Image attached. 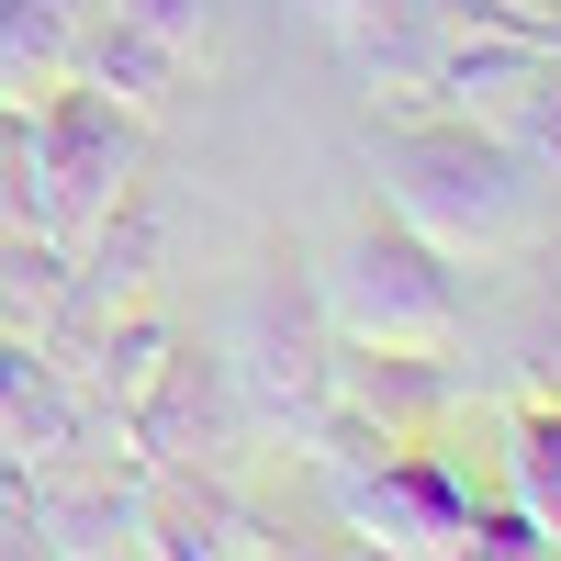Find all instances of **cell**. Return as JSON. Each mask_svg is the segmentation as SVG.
Segmentation results:
<instances>
[{
  "instance_id": "cell-1",
  "label": "cell",
  "mask_w": 561,
  "mask_h": 561,
  "mask_svg": "<svg viewBox=\"0 0 561 561\" xmlns=\"http://www.w3.org/2000/svg\"><path fill=\"white\" fill-rule=\"evenodd\" d=\"M382 180H393V214L449 259L460 248H505L528 225V158L505 147V124H472V113L404 124L382 147Z\"/></svg>"
},
{
  "instance_id": "cell-2",
  "label": "cell",
  "mask_w": 561,
  "mask_h": 561,
  "mask_svg": "<svg viewBox=\"0 0 561 561\" xmlns=\"http://www.w3.org/2000/svg\"><path fill=\"white\" fill-rule=\"evenodd\" d=\"M34 135V203H45V248H90L102 214L135 192L147 169V113L113 102L102 79H57L45 102H23Z\"/></svg>"
},
{
  "instance_id": "cell-3",
  "label": "cell",
  "mask_w": 561,
  "mask_h": 561,
  "mask_svg": "<svg viewBox=\"0 0 561 561\" xmlns=\"http://www.w3.org/2000/svg\"><path fill=\"white\" fill-rule=\"evenodd\" d=\"M325 325L359 337V348H427V359H449L460 348V270H449V248H427L404 214L359 225L337 280H325Z\"/></svg>"
},
{
  "instance_id": "cell-4",
  "label": "cell",
  "mask_w": 561,
  "mask_h": 561,
  "mask_svg": "<svg viewBox=\"0 0 561 561\" xmlns=\"http://www.w3.org/2000/svg\"><path fill=\"white\" fill-rule=\"evenodd\" d=\"M325 359H337V337H325V293H304L293 270H270L248 293V325H237L248 393L270 415H325Z\"/></svg>"
},
{
  "instance_id": "cell-5",
  "label": "cell",
  "mask_w": 561,
  "mask_h": 561,
  "mask_svg": "<svg viewBox=\"0 0 561 561\" xmlns=\"http://www.w3.org/2000/svg\"><path fill=\"white\" fill-rule=\"evenodd\" d=\"M337 505L382 550H460V528H472V494H460L449 460H427L415 438H393V449H370L359 472H337Z\"/></svg>"
},
{
  "instance_id": "cell-6",
  "label": "cell",
  "mask_w": 561,
  "mask_h": 561,
  "mask_svg": "<svg viewBox=\"0 0 561 561\" xmlns=\"http://www.w3.org/2000/svg\"><path fill=\"white\" fill-rule=\"evenodd\" d=\"M147 550H180V561H237V550H270V528H259L225 483H203L192 460H147Z\"/></svg>"
},
{
  "instance_id": "cell-7",
  "label": "cell",
  "mask_w": 561,
  "mask_h": 561,
  "mask_svg": "<svg viewBox=\"0 0 561 561\" xmlns=\"http://www.w3.org/2000/svg\"><path fill=\"white\" fill-rule=\"evenodd\" d=\"M124 427H135V449H147V460L214 449V427H225V370L192 359V348H158V370L124 393Z\"/></svg>"
},
{
  "instance_id": "cell-8",
  "label": "cell",
  "mask_w": 561,
  "mask_h": 561,
  "mask_svg": "<svg viewBox=\"0 0 561 561\" xmlns=\"http://www.w3.org/2000/svg\"><path fill=\"white\" fill-rule=\"evenodd\" d=\"M90 0H0V102H45L57 79H79Z\"/></svg>"
},
{
  "instance_id": "cell-9",
  "label": "cell",
  "mask_w": 561,
  "mask_h": 561,
  "mask_svg": "<svg viewBox=\"0 0 561 561\" xmlns=\"http://www.w3.org/2000/svg\"><path fill=\"white\" fill-rule=\"evenodd\" d=\"M192 68H203V57H180V45L135 34V23H90V34H79V79H102L113 102H135V113H158Z\"/></svg>"
},
{
  "instance_id": "cell-10",
  "label": "cell",
  "mask_w": 561,
  "mask_h": 561,
  "mask_svg": "<svg viewBox=\"0 0 561 561\" xmlns=\"http://www.w3.org/2000/svg\"><path fill=\"white\" fill-rule=\"evenodd\" d=\"M34 550H147V483H79V494H45V528Z\"/></svg>"
},
{
  "instance_id": "cell-11",
  "label": "cell",
  "mask_w": 561,
  "mask_h": 561,
  "mask_svg": "<svg viewBox=\"0 0 561 561\" xmlns=\"http://www.w3.org/2000/svg\"><path fill=\"white\" fill-rule=\"evenodd\" d=\"M505 460H517V505H528V517L550 528V550H561V404H528Z\"/></svg>"
},
{
  "instance_id": "cell-12",
  "label": "cell",
  "mask_w": 561,
  "mask_h": 561,
  "mask_svg": "<svg viewBox=\"0 0 561 561\" xmlns=\"http://www.w3.org/2000/svg\"><path fill=\"white\" fill-rule=\"evenodd\" d=\"M113 23L180 45V57H203V45H214V0H113Z\"/></svg>"
},
{
  "instance_id": "cell-13",
  "label": "cell",
  "mask_w": 561,
  "mask_h": 561,
  "mask_svg": "<svg viewBox=\"0 0 561 561\" xmlns=\"http://www.w3.org/2000/svg\"><path fill=\"white\" fill-rule=\"evenodd\" d=\"M460 550H483V561H528V550H550V528L528 517L517 494H505V505H472V528H460Z\"/></svg>"
},
{
  "instance_id": "cell-14",
  "label": "cell",
  "mask_w": 561,
  "mask_h": 561,
  "mask_svg": "<svg viewBox=\"0 0 561 561\" xmlns=\"http://www.w3.org/2000/svg\"><path fill=\"white\" fill-rule=\"evenodd\" d=\"M34 528H45V483L23 449H0V550H34Z\"/></svg>"
},
{
  "instance_id": "cell-15",
  "label": "cell",
  "mask_w": 561,
  "mask_h": 561,
  "mask_svg": "<svg viewBox=\"0 0 561 561\" xmlns=\"http://www.w3.org/2000/svg\"><path fill=\"white\" fill-rule=\"evenodd\" d=\"M304 12H314V23H325V34H359V23H370V12H382V0H304Z\"/></svg>"
},
{
  "instance_id": "cell-16",
  "label": "cell",
  "mask_w": 561,
  "mask_h": 561,
  "mask_svg": "<svg viewBox=\"0 0 561 561\" xmlns=\"http://www.w3.org/2000/svg\"><path fill=\"white\" fill-rule=\"evenodd\" d=\"M505 12H517V23H550V12H561V0H505Z\"/></svg>"
}]
</instances>
